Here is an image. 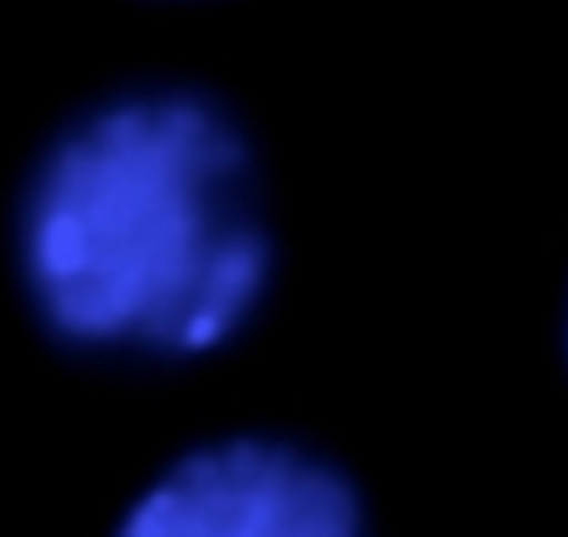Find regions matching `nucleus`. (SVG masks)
<instances>
[{
    "label": "nucleus",
    "mask_w": 568,
    "mask_h": 537,
    "mask_svg": "<svg viewBox=\"0 0 568 537\" xmlns=\"http://www.w3.org/2000/svg\"><path fill=\"white\" fill-rule=\"evenodd\" d=\"M113 537H367V507L322 448L236 433L174 456Z\"/></svg>",
    "instance_id": "nucleus-2"
},
{
    "label": "nucleus",
    "mask_w": 568,
    "mask_h": 537,
    "mask_svg": "<svg viewBox=\"0 0 568 537\" xmlns=\"http://www.w3.org/2000/svg\"><path fill=\"white\" fill-rule=\"evenodd\" d=\"M16 271L36 322L74 356L163 367L225 348L275 275L244 120L182 82L82 105L23 179Z\"/></svg>",
    "instance_id": "nucleus-1"
},
{
    "label": "nucleus",
    "mask_w": 568,
    "mask_h": 537,
    "mask_svg": "<svg viewBox=\"0 0 568 537\" xmlns=\"http://www.w3.org/2000/svg\"><path fill=\"white\" fill-rule=\"evenodd\" d=\"M565 348H568V314H565Z\"/></svg>",
    "instance_id": "nucleus-3"
}]
</instances>
